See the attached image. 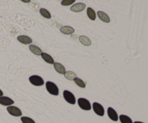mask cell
Here are the masks:
<instances>
[{
    "label": "cell",
    "instance_id": "6da1fadb",
    "mask_svg": "<svg viewBox=\"0 0 148 123\" xmlns=\"http://www.w3.org/2000/svg\"><path fill=\"white\" fill-rule=\"evenodd\" d=\"M46 88L47 92H49L50 94L53 95V96H58L59 94V90L58 86L56 84L53 82L48 81L46 82Z\"/></svg>",
    "mask_w": 148,
    "mask_h": 123
},
{
    "label": "cell",
    "instance_id": "7a4b0ae2",
    "mask_svg": "<svg viewBox=\"0 0 148 123\" xmlns=\"http://www.w3.org/2000/svg\"><path fill=\"white\" fill-rule=\"evenodd\" d=\"M29 82L31 84L35 86H41L44 84V81L43 78L38 75H32L29 77Z\"/></svg>",
    "mask_w": 148,
    "mask_h": 123
},
{
    "label": "cell",
    "instance_id": "3957f363",
    "mask_svg": "<svg viewBox=\"0 0 148 123\" xmlns=\"http://www.w3.org/2000/svg\"><path fill=\"white\" fill-rule=\"evenodd\" d=\"M77 104L79 107L83 110L89 111L91 109L90 102L85 98H79L77 100Z\"/></svg>",
    "mask_w": 148,
    "mask_h": 123
},
{
    "label": "cell",
    "instance_id": "277c9868",
    "mask_svg": "<svg viewBox=\"0 0 148 123\" xmlns=\"http://www.w3.org/2000/svg\"><path fill=\"white\" fill-rule=\"evenodd\" d=\"M63 96L65 101L70 105H75L76 103V99L73 94L68 90H64L63 92Z\"/></svg>",
    "mask_w": 148,
    "mask_h": 123
},
{
    "label": "cell",
    "instance_id": "5b68a950",
    "mask_svg": "<svg viewBox=\"0 0 148 123\" xmlns=\"http://www.w3.org/2000/svg\"><path fill=\"white\" fill-rule=\"evenodd\" d=\"M92 109H93L94 112L100 117H103L104 114H105V110H104L103 107L101 104L98 103V102H94L92 104Z\"/></svg>",
    "mask_w": 148,
    "mask_h": 123
},
{
    "label": "cell",
    "instance_id": "8992f818",
    "mask_svg": "<svg viewBox=\"0 0 148 123\" xmlns=\"http://www.w3.org/2000/svg\"><path fill=\"white\" fill-rule=\"evenodd\" d=\"M7 110L10 115L14 117H21L22 116V111L19 109L18 107L14 106H9L7 107Z\"/></svg>",
    "mask_w": 148,
    "mask_h": 123
},
{
    "label": "cell",
    "instance_id": "52a82bcc",
    "mask_svg": "<svg viewBox=\"0 0 148 123\" xmlns=\"http://www.w3.org/2000/svg\"><path fill=\"white\" fill-rule=\"evenodd\" d=\"M85 7H86V5L84 3H77V4H75L71 7L70 10L74 12H80L85 10Z\"/></svg>",
    "mask_w": 148,
    "mask_h": 123
},
{
    "label": "cell",
    "instance_id": "ba28073f",
    "mask_svg": "<svg viewBox=\"0 0 148 123\" xmlns=\"http://www.w3.org/2000/svg\"><path fill=\"white\" fill-rule=\"evenodd\" d=\"M107 113H108V116L110 119L114 122H117L119 120V116L117 112L113 109L112 107H108V110H107Z\"/></svg>",
    "mask_w": 148,
    "mask_h": 123
},
{
    "label": "cell",
    "instance_id": "9c48e42d",
    "mask_svg": "<svg viewBox=\"0 0 148 123\" xmlns=\"http://www.w3.org/2000/svg\"><path fill=\"white\" fill-rule=\"evenodd\" d=\"M14 103V101L10 99V97H8V96H0V105H3V106H11Z\"/></svg>",
    "mask_w": 148,
    "mask_h": 123
},
{
    "label": "cell",
    "instance_id": "30bf717a",
    "mask_svg": "<svg viewBox=\"0 0 148 123\" xmlns=\"http://www.w3.org/2000/svg\"><path fill=\"white\" fill-rule=\"evenodd\" d=\"M17 40H18L20 43H23L24 45H30L31 44L33 40L30 38L29 36L27 35H20L17 37Z\"/></svg>",
    "mask_w": 148,
    "mask_h": 123
},
{
    "label": "cell",
    "instance_id": "8fae6325",
    "mask_svg": "<svg viewBox=\"0 0 148 123\" xmlns=\"http://www.w3.org/2000/svg\"><path fill=\"white\" fill-rule=\"evenodd\" d=\"M53 67H54V69L56 70V71L57 73H60V74L64 75L65 73V72L66 71V69H65L64 66L60 63H57V62H54L53 63Z\"/></svg>",
    "mask_w": 148,
    "mask_h": 123
},
{
    "label": "cell",
    "instance_id": "7c38bea8",
    "mask_svg": "<svg viewBox=\"0 0 148 123\" xmlns=\"http://www.w3.org/2000/svg\"><path fill=\"white\" fill-rule=\"evenodd\" d=\"M97 14H98V17H99V19L101 20H102L103 22L106 23H109L111 20H110V17L106 13H105L103 11H98L97 12Z\"/></svg>",
    "mask_w": 148,
    "mask_h": 123
},
{
    "label": "cell",
    "instance_id": "4fadbf2b",
    "mask_svg": "<svg viewBox=\"0 0 148 123\" xmlns=\"http://www.w3.org/2000/svg\"><path fill=\"white\" fill-rule=\"evenodd\" d=\"M60 32L64 35H71L75 33V29L70 26H63L60 28Z\"/></svg>",
    "mask_w": 148,
    "mask_h": 123
},
{
    "label": "cell",
    "instance_id": "5bb4252c",
    "mask_svg": "<svg viewBox=\"0 0 148 123\" xmlns=\"http://www.w3.org/2000/svg\"><path fill=\"white\" fill-rule=\"evenodd\" d=\"M79 40L83 46H90L92 44L90 39L85 35H80L79 37Z\"/></svg>",
    "mask_w": 148,
    "mask_h": 123
},
{
    "label": "cell",
    "instance_id": "9a60e30c",
    "mask_svg": "<svg viewBox=\"0 0 148 123\" xmlns=\"http://www.w3.org/2000/svg\"><path fill=\"white\" fill-rule=\"evenodd\" d=\"M40 56H41L42 59H43L45 62L49 63V64H53V63H54V60H53V58L50 56V55L48 54V53H43V52Z\"/></svg>",
    "mask_w": 148,
    "mask_h": 123
},
{
    "label": "cell",
    "instance_id": "2e32d148",
    "mask_svg": "<svg viewBox=\"0 0 148 123\" xmlns=\"http://www.w3.org/2000/svg\"><path fill=\"white\" fill-rule=\"evenodd\" d=\"M29 49H30V50L33 54L36 55V56H40L42 53H43V51H42V50L40 48H38L36 46H34V45H30Z\"/></svg>",
    "mask_w": 148,
    "mask_h": 123
},
{
    "label": "cell",
    "instance_id": "e0dca14e",
    "mask_svg": "<svg viewBox=\"0 0 148 123\" xmlns=\"http://www.w3.org/2000/svg\"><path fill=\"white\" fill-rule=\"evenodd\" d=\"M87 14H88V17H89L90 20H92V21H94L96 19V13L94 11L93 9L91 8V7H88L87 9Z\"/></svg>",
    "mask_w": 148,
    "mask_h": 123
},
{
    "label": "cell",
    "instance_id": "ac0fdd59",
    "mask_svg": "<svg viewBox=\"0 0 148 123\" xmlns=\"http://www.w3.org/2000/svg\"><path fill=\"white\" fill-rule=\"evenodd\" d=\"M39 12H40V14H41L42 17H45L46 19L51 18V14L50 12H49V10H46L45 8H40Z\"/></svg>",
    "mask_w": 148,
    "mask_h": 123
},
{
    "label": "cell",
    "instance_id": "d6986e66",
    "mask_svg": "<svg viewBox=\"0 0 148 123\" xmlns=\"http://www.w3.org/2000/svg\"><path fill=\"white\" fill-rule=\"evenodd\" d=\"M119 119L120 120V122L121 123H133L131 118L125 115H121L119 117Z\"/></svg>",
    "mask_w": 148,
    "mask_h": 123
},
{
    "label": "cell",
    "instance_id": "ffe728a7",
    "mask_svg": "<svg viewBox=\"0 0 148 123\" xmlns=\"http://www.w3.org/2000/svg\"><path fill=\"white\" fill-rule=\"evenodd\" d=\"M64 75V77L66 78V79L70 81H73L74 79L77 77V75L75 74L74 72L70 71H66Z\"/></svg>",
    "mask_w": 148,
    "mask_h": 123
},
{
    "label": "cell",
    "instance_id": "44dd1931",
    "mask_svg": "<svg viewBox=\"0 0 148 123\" xmlns=\"http://www.w3.org/2000/svg\"><path fill=\"white\" fill-rule=\"evenodd\" d=\"M73 81H74V82H75V83L78 86H79V87L82 88V89H85V86H86V84H85V82L82 80V79H79V78L76 77Z\"/></svg>",
    "mask_w": 148,
    "mask_h": 123
},
{
    "label": "cell",
    "instance_id": "7402d4cb",
    "mask_svg": "<svg viewBox=\"0 0 148 123\" xmlns=\"http://www.w3.org/2000/svg\"><path fill=\"white\" fill-rule=\"evenodd\" d=\"M21 121L23 123H36L33 119L30 118H27V117H22Z\"/></svg>",
    "mask_w": 148,
    "mask_h": 123
},
{
    "label": "cell",
    "instance_id": "603a6c76",
    "mask_svg": "<svg viewBox=\"0 0 148 123\" xmlns=\"http://www.w3.org/2000/svg\"><path fill=\"white\" fill-rule=\"evenodd\" d=\"M75 1L76 0H62V2H61V4L62 6H69L74 4L75 2Z\"/></svg>",
    "mask_w": 148,
    "mask_h": 123
},
{
    "label": "cell",
    "instance_id": "cb8c5ba5",
    "mask_svg": "<svg viewBox=\"0 0 148 123\" xmlns=\"http://www.w3.org/2000/svg\"><path fill=\"white\" fill-rule=\"evenodd\" d=\"M20 1H22L24 3H30L31 0H20Z\"/></svg>",
    "mask_w": 148,
    "mask_h": 123
},
{
    "label": "cell",
    "instance_id": "d4e9b609",
    "mask_svg": "<svg viewBox=\"0 0 148 123\" xmlns=\"http://www.w3.org/2000/svg\"><path fill=\"white\" fill-rule=\"evenodd\" d=\"M3 96V92H2V91L0 89V96Z\"/></svg>",
    "mask_w": 148,
    "mask_h": 123
},
{
    "label": "cell",
    "instance_id": "484cf974",
    "mask_svg": "<svg viewBox=\"0 0 148 123\" xmlns=\"http://www.w3.org/2000/svg\"><path fill=\"white\" fill-rule=\"evenodd\" d=\"M133 123H144V122H140V121H135V122H133Z\"/></svg>",
    "mask_w": 148,
    "mask_h": 123
}]
</instances>
